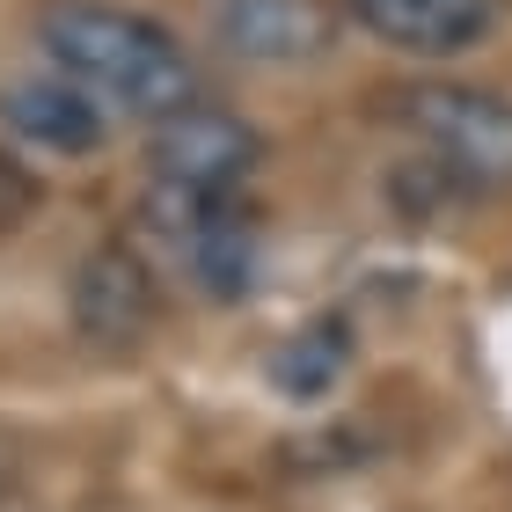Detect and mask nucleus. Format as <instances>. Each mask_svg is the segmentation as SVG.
<instances>
[{
	"label": "nucleus",
	"instance_id": "f257e3e1",
	"mask_svg": "<svg viewBox=\"0 0 512 512\" xmlns=\"http://www.w3.org/2000/svg\"><path fill=\"white\" fill-rule=\"evenodd\" d=\"M30 37L44 66L88 88L103 110L161 125L169 110L198 103V59L183 52V37L125 0H44L30 15Z\"/></svg>",
	"mask_w": 512,
	"mask_h": 512
},
{
	"label": "nucleus",
	"instance_id": "f03ea898",
	"mask_svg": "<svg viewBox=\"0 0 512 512\" xmlns=\"http://www.w3.org/2000/svg\"><path fill=\"white\" fill-rule=\"evenodd\" d=\"M388 118L403 125L425 169L454 176L461 191H512V96L469 81H410L388 88Z\"/></svg>",
	"mask_w": 512,
	"mask_h": 512
},
{
	"label": "nucleus",
	"instance_id": "7ed1b4c3",
	"mask_svg": "<svg viewBox=\"0 0 512 512\" xmlns=\"http://www.w3.org/2000/svg\"><path fill=\"white\" fill-rule=\"evenodd\" d=\"M139 227L147 242L183 271V286L205 300H242L256 286V227L235 198L213 191H176V183H154L139 198Z\"/></svg>",
	"mask_w": 512,
	"mask_h": 512
},
{
	"label": "nucleus",
	"instance_id": "20e7f679",
	"mask_svg": "<svg viewBox=\"0 0 512 512\" xmlns=\"http://www.w3.org/2000/svg\"><path fill=\"white\" fill-rule=\"evenodd\" d=\"M147 169L154 183H176V191H213L235 198L242 183L264 169V132H256L242 110L227 103H183L161 125H147Z\"/></svg>",
	"mask_w": 512,
	"mask_h": 512
},
{
	"label": "nucleus",
	"instance_id": "39448f33",
	"mask_svg": "<svg viewBox=\"0 0 512 512\" xmlns=\"http://www.w3.org/2000/svg\"><path fill=\"white\" fill-rule=\"evenodd\" d=\"M205 37L242 66H322L344 37L337 0H205Z\"/></svg>",
	"mask_w": 512,
	"mask_h": 512
},
{
	"label": "nucleus",
	"instance_id": "423d86ee",
	"mask_svg": "<svg viewBox=\"0 0 512 512\" xmlns=\"http://www.w3.org/2000/svg\"><path fill=\"white\" fill-rule=\"evenodd\" d=\"M66 322L74 337H88L96 352H132L154 337L161 322V278L139 249L125 242H96L66 278Z\"/></svg>",
	"mask_w": 512,
	"mask_h": 512
},
{
	"label": "nucleus",
	"instance_id": "0eeeda50",
	"mask_svg": "<svg viewBox=\"0 0 512 512\" xmlns=\"http://www.w3.org/2000/svg\"><path fill=\"white\" fill-rule=\"evenodd\" d=\"M337 15L359 37H374L395 59H469L476 44H491L498 30V0H337Z\"/></svg>",
	"mask_w": 512,
	"mask_h": 512
},
{
	"label": "nucleus",
	"instance_id": "6e6552de",
	"mask_svg": "<svg viewBox=\"0 0 512 512\" xmlns=\"http://www.w3.org/2000/svg\"><path fill=\"white\" fill-rule=\"evenodd\" d=\"M0 125H8V139H22L37 154L81 161L110 139V110L66 74H15V81H0Z\"/></svg>",
	"mask_w": 512,
	"mask_h": 512
},
{
	"label": "nucleus",
	"instance_id": "1a4fd4ad",
	"mask_svg": "<svg viewBox=\"0 0 512 512\" xmlns=\"http://www.w3.org/2000/svg\"><path fill=\"white\" fill-rule=\"evenodd\" d=\"M352 359H359L352 315L330 308V315L300 322V330H286L271 344L264 381H271V395H286V403H322V395H337V381L352 374Z\"/></svg>",
	"mask_w": 512,
	"mask_h": 512
},
{
	"label": "nucleus",
	"instance_id": "9d476101",
	"mask_svg": "<svg viewBox=\"0 0 512 512\" xmlns=\"http://www.w3.org/2000/svg\"><path fill=\"white\" fill-rule=\"evenodd\" d=\"M37 198H44V191H37V176L22 169L8 147H0V235H15V227L37 213Z\"/></svg>",
	"mask_w": 512,
	"mask_h": 512
}]
</instances>
